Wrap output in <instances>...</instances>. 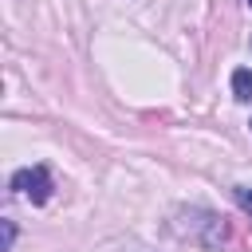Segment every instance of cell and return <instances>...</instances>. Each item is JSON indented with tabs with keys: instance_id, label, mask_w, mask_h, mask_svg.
<instances>
[{
	"instance_id": "cell-1",
	"label": "cell",
	"mask_w": 252,
	"mask_h": 252,
	"mask_svg": "<svg viewBox=\"0 0 252 252\" xmlns=\"http://www.w3.org/2000/svg\"><path fill=\"white\" fill-rule=\"evenodd\" d=\"M177 217H181V220H177L181 236H189V240H197V244H217V240L224 236L220 217H213L209 209H181Z\"/></svg>"
},
{
	"instance_id": "cell-2",
	"label": "cell",
	"mask_w": 252,
	"mask_h": 252,
	"mask_svg": "<svg viewBox=\"0 0 252 252\" xmlns=\"http://www.w3.org/2000/svg\"><path fill=\"white\" fill-rule=\"evenodd\" d=\"M51 173H47V165H32V169H16L12 173V193H20V197H28L32 205H43L47 197H51Z\"/></svg>"
},
{
	"instance_id": "cell-3",
	"label": "cell",
	"mask_w": 252,
	"mask_h": 252,
	"mask_svg": "<svg viewBox=\"0 0 252 252\" xmlns=\"http://www.w3.org/2000/svg\"><path fill=\"white\" fill-rule=\"evenodd\" d=\"M232 94H236L240 102H252V71H248V67H236V71H232Z\"/></svg>"
},
{
	"instance_id": "cell-4",
	"label": "cell",
	"mask_w": 252,
	"mask_h": 252,
	"mask_svg": "<svg viewBox=\"0 0 252 252\" xmlns=\"http://www.w3.org/2000/svg\"><path fill=\"white\" fill-rule=\"evenodd\" d=\"M232 197H236L240 213H248V217H252V185H236V189H232Z\"/></svg>"
},
{
	"instance_id": "cell-5",
	"label": "cell",
	"mask_w": 252,
	"mask_h": 252,
	"mask_svg": "<svg viewBox=\"0 0 252 252\" xmlns=\"http://www.w3.org/2000/svg\"><path fill=\"white\" fill-rule=\"evenodd\" d=\"M12 240H16V224H12V220H4V252L12 248Z\"/></svg>"
},
{
	"instance_id": "cell-6",
	"label": "cell",
	"mask_w": 252,
	"mask_h": 252,
	"mask_svg": "<svg viewBox=\"0 0 252 252\" xmlns=\"http://www.w3.org/2000/svg\"><path fill=\"white\" fill-rule=\"evenodd\" d=\"M248 8H252V0H248Z\"/></svg>"
},
{
	"instance_id": "cell-7",
	"label": "cell",
	"mask_w": 252,
	"mask_h": 252,
	"mask_svg": "<svg viewBox=\"0 0 252 252\" xmlns=\"http://www.w3.org/2000/svg\"><path fill=\"white\" fill-rule=\"evenodd\" d=\"M248 126H252V122H248Z\"/></svg>"
}]
</instances>
